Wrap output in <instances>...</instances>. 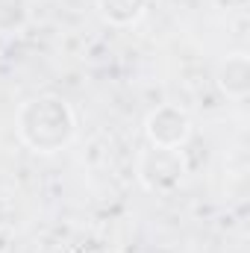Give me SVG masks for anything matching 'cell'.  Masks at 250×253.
I'll list each match as a JSON object with an SVG mask.
<instances>
[{
  "instance_id": "2",
  "label": "cell",
  "mask_w": 250,
  "mask_h": 253,
  "mask_svg": "<svg viewBox=\"0 0 250 253\" xmlns=\"http://www.w3.org/2000/svg\"><path fill=\"white\" fill-rule=\"evenodd\" d=\"M141 177L150 189H168L183 177V159L177 147H153L141 159Z\"/></svg>"
},
{
  "instance_id": "4",
  "label": "cell",
  "mask_w": 250,
  "mask_h": 253,
  "mask_svg": "<svg viewBox=\"0 0 250 253\" xmlns=\"http://www.w3.org/2000/svg\"><path fill=\"white\" fill-rule=\"evenodd\" d=\"M221 85L233 97H242L248 91V62H245V56H236V59L227 62L224 74H221Z\"/></svg>"
},
{
  "instance_id": "5",
  "label": "cell",
  "mask_w": 250,
  "mask_h": 253,
  "mask_svg": "<svg viewBox=\"0 0 250 253\" xmlns=\"http://www.w3.org/2000/svg\"><path fill=\"white\" fill-rule=\"evenodd\" d=\"M100 9L109 21L129 24L144 12V0H100Z\"/></svg>"
},
{
  "instance_id": "1",
  "label": "cell",
  "mask_w": 250,
  "mask_h": 253,
  "mask_svg": "<svg viewBox=\"0 0 250 253\" xmlns=\"http://www.w3.org/2000/svg\"><path fill=\"white\" fill-rule=\"evenodd\" d=\"M18 126H21V135L30 147L50 153L71 138L74 115L59 97H36L21 109Z\"/></svg>"
},
{
  "instance_id": "3",
  "label": "cell",
  "mask_w": 250,
  "mask_h": 253,
  "mask_svg": "<svg viewBox=\"0 0 250 253\" xmlns=\"http://www.w3.org/2000/svg\"><path fill=\"white\" fill-rule=\"evenodd\" d=\"M147 135L156 147H180L188 138V118L174 106H162L147 118Z\"/></svg>"
}]
</instances>
